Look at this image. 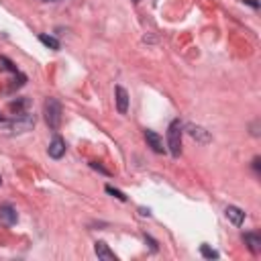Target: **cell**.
<instances>
[{
    "label": "cell",
    "mask_w": 261,
    "mask_h": 261,
    "mask_svg": "<svg viewBox=\"0 0 261 261\" xmlns=\"http://www.w3.org/2000/svg\"><path fill=\"white\" fill-rule=\"evenodd\" d=\"M224 214H226V218H228L234 226H241V224L245 222V212H243L241 208H237V206H226V208H224Z\"/></svg>",
    "instance_id": "cell-8"
},
{
    "label": "cell",
    "mask_w": 261,
    "mask_h": 261,
    "mask_svg": "<svg viewBox=\"0 0 261 261\" xmlns=\"http://www.w3.org/2000/svg\"><path fill=\"white\" fill-rule=\"evenodd\" d=\"M253 169H255V171H259V157H255V159H253Z\"/></svg>",
    "instance_id": "cell-18"
},
{
    "label": "cell",
    "mask_w": 261,
    "mask_h": 261,
    "mask_svg": "<svg viewBox=\"0 0 261 261\" xmlns=\"http://www.w3.org/2000/svg\"><path fill=\"white\" fill-rule=\"evenodd\" d=\"M33 126H35V116L29 114V112L16 114V118L6 124V128H8L10 133H27V130H31Z\"/></svg>",
    "instance_id": "cell-3"
},
{
    "label": "cell",
    "mask_w": 261,
    "mask_h": 261,
    "mask_svg": "<svg viewBox=\"0 0 261 261\" xmlns=\"http://www.w3.org/2000/svg\"><path fill=\"white\" fill-rule=\"evenodd\" d=\"M0 184H2V177H0Z\"/></svg>",
    "instance_id": "cell-20"
},
{
    "label": "cell",
    "mask_w": 261,
    "mask_h": 261,
    "mask_svg": "<svg viewBox=\"0 0 261 261\" xmlns=\"http://www.w3.org/2000/svg\"><path fill=\"white\" fill-rule=\"evenodd\" d=\"M16 220H18L16 210H14L10 204H2V206H0V224L12 226V224H16Z\"/></svg>",
    "instance_id": "cell-4"
},
{
    "label": "cell",
    "mask_w": 261,
    "mask_h": 261,
    "mask_svg": "<svg viewBox=\"0 0 261 261\" xmlns=\"http://www.w3.org/2000/svg\"><path fill=\"white\" fill-rule=\"evenodd\" d=\"M106 192L110 194V196H114V198H118L120 202H126V196L120 192V190H116V188H112V186H106Z\"/></svg>",
    "instance_id": "cell-15"
},
{
    "label": "cell",
    "mask_w": 261,
    "mask_h": 261,
    "mask_svg": "<svg viewBox=\"0 0 261 261\" xmlns=\"http://www.w3.org/2000/svg\"><path fill=\"white\" fill-rule=\"evenodd\" d=\"M0 63H2V65H4V67H6L8 71H12V73H18V69H16V65H14V63H12V61H10L8 57H4V55H0Z\"/></svg>",
    "instance_id": "cell-14"
},
{
    "label": "cell",
    "mask_w": 261,
    "mask_h": 261,
    "mask_svg": "<svg viewBox=\"0 0 261 261\" xmlns=\"http://www.w3.org/2000/svg\"><path fill=\"white\" fill-rule=\"evenodd\" d=\"M200 253H202V257H206V259H218V253H216L214 249H210L208 245H202V247H200Z\"/></svg>",
    "instance_id": "cell-13"
},
{
    "label": "cell",
    "mask_w": 261,
    "mask_h": 261,
    "mask_svg": "<svg viewBox=\"0 0 261 261\" xmlns=\"http://www.w3.org/2000/svg\"><path fill=\"white\" fill-rule=\"evenodd\" d=\"M135 2H141V0H135Z\"/></svg>",
    "instance_id": "cell-21"
},
{
    "label": "cell",
    "mask_w": 261,
    "mask_h": 261,
    "mask_svg": "<svg viewBox=\"0 0 261 261\" xmlns=\"http://www.w3.org/2000/svg\"><path fill=\"white\" fill-rule=\"evenodd\" d=\"M181 122L179 120H171L169 122V128H167V147H169V153L173 157H179L181 153Z\"/></svg>",
    "instance_id": "cell-2"
},
{
    "label": "cell",
    "mask_w": 261,
    "mask_h": 261,
    "mask_svg": "<svg viewBox=\"0 0 261 261\" xmlns=\"http://www.w3.org/2000/svg\"><path fill=\"white\" fill-rule=\"evenodd\" d=\"M43 114H45V122L49 124V128L57 130L61 124V102L57 98H47L43 106Z\"/></svg>",
    "instance_id": "cell-1"
},
{
    "label": "cell",
    "mask_w": 261,
    "mask_h": 261,
    "mask_svg": "<svg viewBox=\"0 0 261 261\" xmlns=\"http://www.w3.org/2000/svg\"><path fill=\"white\" fill-rule=\"evenodd\" d=\"M186 130H188V135H190L192 139H196V141H200V143H208V141H210L208 130H206V128H202V126L188 124V126H186Z\"/></svg>",
    "instance_id": "cell-10"
},
{
    "label": "cell",
    "mask_w": 261,
    "mask_h": 261,
    "mask_svg": "<svg viewBox=\"0 0 261 261\" xmlns=\"http://www.w3.org/2000/svg\"><path fill=\"white\" fill-rule=\"evenodd\" d=\"M39 41H41L43 45H47L49 49H53V51L59 49V41H57L55 37H51V35H39Z\"/></svg>",
    "instance_id": "cell-12"
},
{
    "label": "cell",
    "mask_w": 261,
    "mask_h": 261,
    "mask_svg": "<svg viewBox=\"0 0 261 261\" xmlns=\"http://www.w3.org/2000/svg\"><path fill=\"white\" fill-rule=\"evenodd\" d=\"M145 141H147V145H149L155 153H163V151H165V147H163V139H161L155 130H145Z\"/></svg>",
    "instance_id": "cell-7"
},
{
    "label": "cell",
    "mask_w": 261,
    "mask_h": 261,
    "mask_svg": "<svg viewBox=\"0 0 261 261\" xmlns=\"http://www.w3.org/2000/svg\"><path fill=\"white\" fill-rule=\"evenodd\" d=\"M114 96H116V108H118V112L120 114H126V110H128V94H126V90L122 86H116L114 88Z\"/></svg>",
    "instance_id": "cell-6"
},
{
    "label": "cell",
    "mask_w": 261,
    "mask_h": 261,
    "mask_svg": "<svg viewBox=\"0 0 261 261\" xmlns=\"http://www.w3.org/2000/svg\"><path fill=\"white\" fill-rule=\"evenodd\" d=\"M243 239H245V245L251 249V253L257 255L261 251V237L257 232H247V234H243Z\"/></svg>",
    "instance_id": "cell-11"
},
{
    "label": "cell",
    "mask_w": 261,
    "mask_h": 261,
    "mask_svg": "<svg viewBox=\"0 0 261 261\" xmlns=\"http://www.w3.org/2000/svg\"><path fill=\"white\" fill-rule=\"evenodd\" d=\"M65 141L61 139V137H53V141L49 143V147H47V153H49V157H53V159H61L63 155H65Z\"/></svg>",
    "instance_id": "cell-5"
},
{
    "label": "cell",
    "mask_w": 261,
    "mask_h": 261,
    "mask_svg": "<svg viewBox=\"0 0 261 261\" xmlns=\"http://www.w3.org/2000/svg\"><path fill=\"white\" fill-rule=\"evenodd\" d=\"M243 2H245V4H249L251 8H259V2H257V0H243Z\"/></svg>",
    "instance_id": "cell-17"
},
{
    "label": "cell",
    "mask_w": 261,
    "mask_h": 261,
    "mask_svg": "<svg viewBox=\"0 0 261 261\" xmlns=\"http://www.w3.org/2000/svg\"><path fill=\"white\" fill-rule=\"evenodd\" d=\"M90 165H92V167H94V169H98V171H102V173H104V175H108V173H110V171H108V169H104V167H102V165H100V163H96V161H92V163H90Z\"/></svg>",
    "instance_id": "cell-16"
},
{
    "label": "cell",
    "mask_w": 261,
    "mask_h": 261,
    "mask_svg": "<svg viewBox=\"0 0 261 261\" xmlns=\"http://www.w3.org/2000/svg\"><path fill=\"white\" fill-rule=\"evenodd\" d=\"M94 253H96L98 259H102V261H116V255L108 249V245H106L104 241H98V243L94 245Z\"/></svg>",
    "instance_id": "cell-9"
},
{
    "label": "cell",
    "mask_w": 261,
    "mask_h": 261,
    "mask_svg": "<svg viewBox=\"0 0 261 261\" xmlns=\"http://www.w3.org/2000/svg\"><path fill=\"white\" fill-rule=\"evenodd\" d=\"M43 2H53V0H43Z\"/></svg>",
    "instance_id": "cell-19"
}]
</instances>
